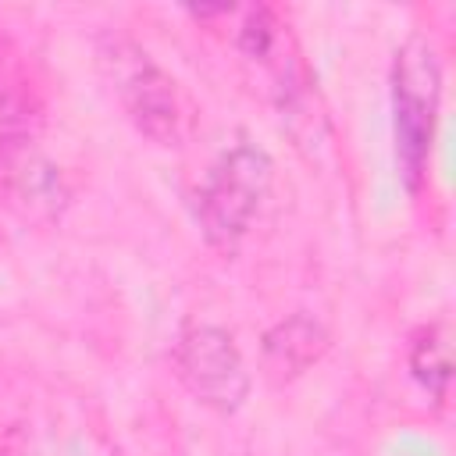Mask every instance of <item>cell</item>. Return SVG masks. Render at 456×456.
<instances>
[{
    "label": "cell",
    "instance_id": "cell-4",
    "mask_svg": "<svg viewBox=\"0 0 456 456\" xmlns=\"http://www.w3.org/2000/svg\"><path fill=\"white\" fill-rule=\"evenodd\" d=\"M178 381L217 413H235L249 395V370L235 338L217 324H189L175 342Z\"/></svg>",
    "mask_w": 456,
    "mask_h": 456
},
{
    "label": "cell",
    "instance_id": "cell-5",
    "mask_svg": "<svg viewBox=\"0 0 456 456\" xmlns=\"http://www.w3.org/2000/svg\"><path fill=\"white\" fill-rule=\"evenodd\" d=\"M328 349V331L310 314H289L264 335V370L274 381H292L303 370H310Z\"/></svg>",
    "mask_w": 456,
    "mask_h": 456
},
{
    "label": "cell",
    "instance_id": "cell-7",
    "mask_svg": "<svg viewBox=\"0 0 456 456\" xmlns=\"http://www.w3.org/2000/svg\"><path fill=\"white\" fill-rule=\"evenodd\" d=\"M11 192L18 207L32 217H57L68 207V185L61 167L28 150L11 157Z\"/></svg>",
    "mask_w": 456,
    "mask_h": 456
},
{
    "label": "cell",
    "instance_id": "cell-8",
    "mask_svg": "<svg viewBox=\"0 0 456 456\" xmlns=\"http://www.w3.org/2000/svg\"><path fill=\"white\" fill-rule=\"evenodd\" d=\"M410 370L413 378L431 392V395H445L449 378H452V356H449V331L445 324H428L413 346H410Z\"/></svg>",
    "mask_w": 456,
    "mask_h": 456
},
{
    "label": "cell",
    "instance_id": "cell-3",
    "mask_svg": "<svg viewBox=\"0 0 456 456\" xmlns=\"http://www.w3.org/2000/svg\"><path fill=\"white\" fill-rule=\"evenodd\" d=\"M271 182H274V160L260 146L239 142L228 153H221L196 203V217L207 242L232 253L246 239L260 203L271 192Z\"/></svg>",
    "mask_w": 456,
    "mask_h": 456
},
{
    "label": "cell",
    "instance_id": "cell-1",
    "mask_svg": "<svg viewBox=\"0 0 456 456\" xmlns=\"http://www.w3.org/2000/svg\"><path fill=\"white\" fill-rule=\"evenodd\" d=\"M438 100H442V61L428 36L413 32L392 64V132H395V157L399 171L410 189L420 185L435 121H438Z\"/></svg>",
    "mask_w": 456,
    "mask_h": 456
},
{
    "label": "cell",
    "instance_id": "cell-6",
    "mask_svg": "<svg viewBox=\"0 0 456 456\" xmlns=\"http://www.w3.org/2000/svg\"><path fill=\"white\" fill-rule=\"evenodd\" d=\"M43 128V103L25 82L14 53L0 50V153L18 157Z\"/></svg>",
    "mask_w": 456,
    "mask_h": 456
},
{
    "label": "cell",
    "instance_id": "cell-2",
    "mask_svg": "<svg viewBox=\"0 0 456 456\" xmlns=\"http://www.w3.org/2000/svg\"><path fill=\"white\" fill-rule=\"evenodd\" d=\"M96 61L135 132L157 146H175L182 139V100L175 78L135 39L118 32L100 39Z\"/></svg>",
    "mask_w": 456,
    "mask_h": 456
}]
</instances>
